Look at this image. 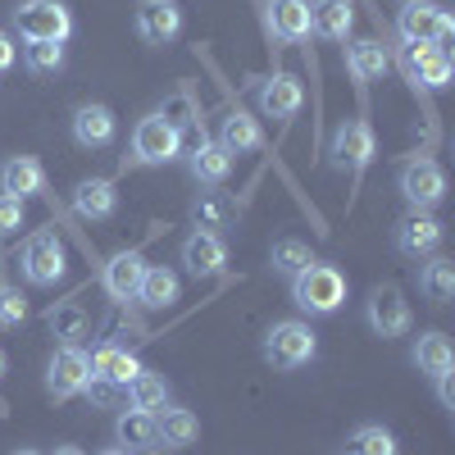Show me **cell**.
I'll return each mask as SVG.
<instances>
[{
	"label": "cell",
	"mask_w": 455,
	"mask_h": 455,
	"mask_svg": "<svg viewBox=\"0 0 455 455\" xmlns=\"http://www.w3.org/2000/svg\"><path fill=\"white\" fill-rule=\"evenodd\" d=\"M291 300L306 315H337L347 306V274L337 264H306L296 278H291Z\"/></svg>",
	"instance_id": "1"
},
{
	"label": "cell",
	"mask_w": 455,
	"mask_h": 455,
	"mask_svg": "<svg viewBox=\"0 0 455 455\" xmlns=\"http://www.w3.org/2000/svg\"><path fill=\"white\" fill-rule=\"evenodd\" d=\"M315 355H319V341H315L310 323H300V319H283V323H274L269 332H264V360H269L278 373H296V369H306Z\"/></svg>",
	"instance_id": "2"
},
{
	"label": "cell",
	"mask_w": 455,
	"mask_h": 455,
	"mask_svg": "<svg viewBox=\"0 0 455 455\" xmlns=\"http://www.w3.org/2000/svg\"><path fill=\"white\" fill-rule=\"evenodd\" d=\"M19 269H23V278H28L32 287H55V283H64L68 255H64V242H60L55 228H42V233H32V237L23 242Z\"/></svg>",
	"instance_id": "3"
},
{
	"label": "cell",
	"mask_w": 455,
	"mask_h": 455,
	"mask_svg": "<svg viewBox=\"0 0 455 455\" xmlns=\"http://www.w3.org/2000/svg\"><path fill=\"white\" fill-rule=\"evenodd\" d=\"M14 28L23 42H55L64 46L73 36V14L64 0H23L14 10Z\"/></svg>",
	"instance_id": "4"
},
{
	"label": "cell",
	"mask_w": 455,
	"mask_h": 455,
	"mask_svg": "<svg viewBox=\"0 0 455 455\" xmlns=\"http://www.w3.org/2000/svg\"><path fill=\"white\" fill-rule=\"evenodd\" d=\"M396 32L410 46H442V42H451L455 19L442 5H433V0H405L396 14Z\"/></svg>",
	"instance_id": "5"
},
{
	"label": "cell",
	"mask_w": 455,
	"mask_h": 455,
	"mask_svg": "<svg viewBox=\"0 0 455 455\" xmlns=\"http://www.w3.org/2000/svg\"><path fill=\"white\" fill-rule=\"evenodd\" d=\"M182 156V132L173 124H164L160 114H146V119L132 128V164L141 169H160V164H173Z\"/></svg>",
	"instance_id": "6"
},
{
	"label": "cell",
	"mask_w": 455,
	"mask_h": 455,
	"mask_svg": "<svg viewBox=\"0 0 455 455\" xmlns=\"http://www.w3.org/2000/svg\"><path fill=\"white\" fill-rule=\"evenodd\" d=\"M401 196L410 210H437L446 201V173L433 156H414L401 164Z\"/></svg>",
	"instance_id": "7"
},
{
	"label": "cell",
	"mask_w": 455,
	"mask_h": 455,
	"mask_svg": "<svg viewBox=\"0 0 455 455\" xmlns=\"http://www.w3.org/2000/svg\"><path fill=\"white\" fill-rule=\"evenodd\" d=\"M364 319L378 337H405L414 315H410V300L396 283H383V287H373L369 300H364Z\"/></svg>",
	"instance_id": "8"
},
{
	"label": "cell",
	"mask_w": 455,
	"mask_h": 455,
	"mask_svg": "<svg viewBox=\"0 0 455 455\" xmlns=\"http://www.w3.org/2000/svg\"><path fill=\"white\" fill-rule=\"evenodd\" d=\"M87 378H92V355L83 347H60L51 355V369H46V387L55 401H73V396H83L87 387Z\"/></svg>",
	"instance_id": "9"
},
{
	"label": "cell",
	"mask_w": 455,
	"mask_h": 455,
	"mask_svg": "<svg viewBox=\"0 0 455 455\" xmlns=\"http://www.w3.org/2000/svg\"><path fill=\"white\" fill-rule=\"evenodd\" d=\"M401 64H405V78H410L414 87H428V92H442V87L451 83V73H455L446 46H410V42H405Z\"/></svg>",
	"instance_id": "10"
},
{
	"label": "cell",
	"mask_w": 455,
	"mask_h": 455,
	"mask_svg": "<svg viewBox=\"0 0 455 455\" xmlns=\"http://www.w3.org/2000/svg\"><path fill=\"white\" fill-rule=\"evenodd\" d=\"M255 105H259L264 119L287 124V119H296V114H300V105H306V87H300V78H291V73H274V78L259 83Z\"/></svg>",
	"instance_id": "11"
},
{
	"label": "cell",
	"mask_w": 455,
	"mask_h": 455,
	"mask_svg": "<svg viewBox=\"0 0 455 455\" xmlns=\"http://www.w3.org/2000/svg\"><path fill=\"white\" fill-rule=\"evenodd\" d=\"M442 237H446V228H442V219H433L428 210H410V214L396 223V251H401L405 259L433 255V251L442 246Z\"/></svg>",
	"instance_id": "12"
},
{
	"label": "cell",
	"mask_w": 455,
	"mask_h": 455,
	"mask_svg": "<svg viewBox=\"0 0 455 455\" xmlns=\"http://www.w3.org/2000/svg\"><path fill=\"white\" fill-rule=\"evenodd\" d=\"M178 32H182L178 0H137V36L146 46H169Z\"/></svg>",
	"instance_id": "13"
},
{
	"label": "cell",
	"mask_w": 455,
	"mask_h": 455,
	"mask_svg": "<svg viewBox=\"0 0 455 455\" xmlns=\"http://www.w3.org/2000/svg\"><path fill=\"white\" fill-rule=\"evenodd\" d=\"M264 28L283 46L306 42L310 36V0H264Z\"/></svg>",
	"instance_id": "14"
},
{
	"label": "cell",
	"mask_w": 455,
	"mask_h": 455,
	"mask_svg": "<svg viewBox=\"0 0 455 455\" xmlns=\"http://www.w3.org/2000/svg\"><path fill=\"white\" fill-rule=\"evenodd\" d=\"M332 156L337 164H351L355 173H364L378 156V137L369 128V119H347L337 132H332Z\"/></svg>",
	"instance_id": "15"
},
{
	"label": "cell",
	"mask_w": 455,
	"mask_h": 455,
	"mask_svg": "<svg viewBox=\"0 0 455 455\" xmlns=\"http://www.w3.org/2000/svg\"><path fill=\"white\" fill-rule=\"evenodd\" d=\"M141 274H146V259L137 251H119L105 269H100V287L109 300H137V287H141Z\"/></svg>",
	"instance_id": "16"
},
{
	"label": "cell",
	"mask_w": 455,
	"mask_h": 455,
	"mask_svg": "<svg viewBox=\"0 0 455 455\" xmlns=\"http://www.w3.org/2000/svg\"><path fill=\"white\" fill-rule=\"evenodd\" d=\"M119 132V119H114L109 105H78L73 109V141L83 150H105Z\"/></svg>",
	"instance_id": "17"
},
{
	"label": "cell",
	"mask_w": 455,
	"mask_h": 455,
	"mask_svg": "<svg viewBox=\"0 0 455 455\" xmlns=\"http://www.w3.org/2000/svg\"><path fill=\"white\" fill-rule=\"evenodd\" d=\"M0 192L19 196V201L46 196V169L36 164L32 156H10L5 164H0Z\"/></svg>",
	"instance_id": "18"
},
{
	"label": "cell",
	"mask_w": 455,
	"mask_h": 455,
	"mask_svg": "<svg viewBox=\"0 0 455 455\" xmlns=\"http://www.w3.org/2000/svg\"><path fill=\"white\" fill-rule=\"evenodd\" d=\"M182 264H187V274L192 278H214L223 264H228V246H223V237L219 233H196L182 242Z\"/></svg>",
	"instance_id": "19"
},
{
	"label": "cell",
	"mask_w": 455,
	"mask_h": 455,
	"mask_svg": "<svg viewBox=\"0 0 455 455\" xmlns=\"http://www.w3.org/2000/svg\"><path fill=\"white\" fill-rule=\"evenodd\" d=\"M355 28V5L351 0H310V32L328 42H347Z\"/></svg>",
	"instance_id": "20"
},
{
	"label": "cell",
	"mask_w": 455,
	"mask_h": 455,
	"mask_svg": "<svg viewBox=\"0 0 455 455\" xmlns=\"http://www.w3.org/2000/svg\"><path fill=\"white\" fill-rule=\"evenodd\" d=\"M196 437H201V419L192 410H182V405L156 410V442H164L169 451H182V446H192Z\"/></svg>",
	"instance_id": "21"
},
{
	"label": "cell",
	"mask_w": 455,
	"mask_h": 455,
	"mask_svg": "<svg viewBox=\"0 0 455 455\" xmlns=\"http://www.w3.org/2000/svg\"><path fill=\"white\" fill-rule=\"evenodd\" d=\"M187 169H192V178L201 182V187H223L228 182V173H233V156L219 146V141H201L192 156H187Z\"/></svg>",
	"instance_id": "22"
},
{
	"label": "cell",
	"mask_w": 455,
	"mask_h": 455,
	"mask_svg": "<svg viewBox=\"0 0 455 455\" xmlns=\"http://www.w3.org/2000/svg\"><path fill=\"white\" fill-rule=\"evenodd\" d=\"M137 369H141V360L128 347H114V341H105V347L92 355V373L105 378L109 387H128L132 378H137Z\"/></svg>",
	"instance_id": "23"
},
{
	"label": "cell",
	"mask_w": 455,
	"mask_h": 455,
	"mask_svg": "<svg viewBox=\"0 0 455 455\" xmlns=\"http://www.w3.org/2000/svg\"><path fill=\"white\" fill-rule=\"evenodd\" d=\"M182 296V283L173 269H164V264H146V274H141V287H137V300L146 310H169L173 300Z\"/></svg>",
	"instance_id": "24"
},
{
	"label": "cell",
	"mask_w": 455,
	"mask_h": 455,
	"mask_svg": "<svg viewBox=\"0 0 455 455\" xmlns=\"http://www.w3.org/2000/svg\"><path fill=\"white\" fill-rule=\"evenodd\" d=\"M73 210H78V219H114L119 192H114L109 178H87V182H78V192H73Z\"/></svg>",
	"instance_id": "25"
},
{
	"label": "cell",
	"mask_w": 455,
	"mask_h": 455,
	"mask_svg": "<svg viewBox=\"0 0 455 455\" xmlns=\"http://www.w3.org/2000/svg\"><path fill=\"white\" fill-rule=\"evenodd\" d=\"M219 146L237 160V156H251V150L264 146V132H259V124L251 119L246 109H233V114L223 119V128H219Z\"/></svg>",
	"instance_id": "26"
},
{
	"label": "cell",
	"mask_w": 455,
	"mask_h": 455,
	"mask_svg": "<svg viewBox=\"0 0 455 455\" xmlns=\"http://www.w3.org/2000/svg\"><path fill=\"white\" fill-rule=\"evenodd\" d=\"M347 73L355 83H378L387 73V51L383 42H373V36H360V42L347 46Z\"/></svg>",
	"instance_id": "27"
},
{
	"label": "cell",
	"mask_w": 455,
	"mask_h": 455,
	"mask_svg": "<svg viewBox=\"0 0 455 455\" xmlns=\"http://www.w3.org/2000/svg\"><path fill=\"white\" fill-rule=\"evenodd\" d=\"M414 364H419L424 378H442L455 369V347L446 341V332H424L414 341Z\"/></svg>",
	"instance_id": "28"
},
{
	"label": "cell",
	"mask_w": 455,
	"mask_h": 455,
	"mask_svg": "<svg viewBox=\"0 0 455 455\" xmlns=\"http://www.w3.org/2000/svg\"><path fill=\"white\" fill-rule=\"evenodd\" d=\"M114 437L124 451H156V414L146 410H124L114 419Z\"/></svg>",
	"instance_id": "29"
},
{
	"label": "cell",
	"mask_w": 455,
	"mask_h": 455,
	"mask_svg": "<svg viewBox=\"0 0 455 455\" xmlns=\"http://www.w3.org/2000/svg\"><path fill=\"white\" fill-rule=\"evenodd\" d=\"M124 392H128V405L146 410V414H156V410L169 405V383H164V373H156V369H137V378Z\"/></svg>",
	"instance_id": "30"
},
{
	"label": "cell",
	"mask_w": 455,
	"mask_h": 455,
	"mask_svg": "<svg viewBox=\"0 0 455 455\" xmlns=\"http://www.w3.org/2000/svg\"><path fill=\"white\" fill-rule=\"evenodd\" d=\"M46 323H51V332L64 341V347H78V337H87V328H92V319H87V310L78 306V300H60V306H51Z\"/></svg>",
	"instance_id": "31"
},
{
	"label": "cell",
	"mask_w": 455,
	"mask_h": 455,
	"mask_svg": "<svg viewBox=\"0 0 455 455\" xmlns=\"http://www.w3.org/2000/svg\"><path fill=\"white\" fill-rule=\"evenodd\" d=\"M419 291L433 300V306H446V300L455 296V264L446 255H433L419 269Z\"/></svg>",
	"instance_id": "32"
},
{
	"label": "cell",
	"mask_w": 455,
	"mask_h": 455,
	"mask_svg": "<svg viewBox=\"0 0 455 455\" xmlns=\"http://www.w3.org/2000/svg\"><path fill=\"white\" fill-rule=\"evenodd\" d=\"M269 264H274V274L296 278L300 269H306V264H315V255H310V246L300 242V237H278L274 251H269Z\"/></svg>",
	"instance_id": "33"
},
{
	"label": "cell",
	"mask_w": 455,
	"mask_h": 455,
	"mask_svg": "<svg viewBox=\"0 0 455 455\" xmlns=\"http://www.w3.org/2000/svg\"><path fill=\"white\" fill-rule=\"evenodd\" d=\"M228 219H233V205H228L219 192H201L192 201V223L201 228V233H219V228H228Z\"/></svg>",
	"instance_id": "34"
},
{
	"label": "cell",
	"mask_w": 455,
	"mask_h": 455,
	"mask_svg": "<svg viewBox=\"0 0 455 455\" xmlns=\"http://www.w3.org/2000/svg\"><path fill=\"white\" fill-rule=\"evenodd\" d=\"M156 114H160L164 124H173L178 132H182V128H196V124H201V105L192 100V92H173V96H164V105H160Z\"/></svg>",
	"instance_id": "35"
},
{
	"label": "cell",
	"mask_w": 455,
	"mask_h": 455,
	"mask_svg": "<svg viewBox=\"0 0 455 455\" xmlns=\"http://www.w3.org/2000/svg\"><path fill=\"white\" fill-rule=\"evenodd\" d=\"M351 455H396V437L383 424H360L351 433Z\"/></svg>",
	"instance_id": "36"
},
{
	"label": "cell",
	"mask_w": 455,
	"mask_h": 455,
	"mask_svg": "<svg viewBox=\"0 0 455 455\" xmlns=\"http://www.w3.org/2000/svg\"><path fill=\"white\" fill-rule=\"evenodd\" d=\"M23 64H28V73H60L64 68V46H55V42H28L23 46Z\"/></svg>",
	"instance_id": "37"
},
{
	"label": "cell",
	"mask_w": 455,
	"mask_h": 455,
	"mask_svg": "<svg viewBox=\"0 0 455 455\" xmlns=\"http://www.w3.org/2000/svg\"><path fill=\"white\" fill-rule=\"evenodd\" d=\"M28 319V300L14 283H0V328H19Z\"/></svg>",
	"instance_id": "38"
},
{
	"label": "cell",
	"mask_w": 455,
	"mask_h": 455,
	"mask_svg": "<svg viewBox=\"0 0 455 455\" xmlns=\"http://www.w3.org/2000/svg\"><path fill=\"white\" fill-rule=\"evenodd\" d=\"M23 228V201L19 196H5L0 192V237H10Z\"/></svg>",
	"instance_id": "39"
},
{
	"label": "cell",
	"mask_w": 455,
	"mask_h": 455,
	"mask_svg": "<svg viewBox=\"0 0 455 455\" xmlns=\"http://www.w3.org/2000/svg\"><path fill=\"white\" fill-rule=\"evenodd\" d=\"M114 392H119V387H109L105 378H96V373L87 378V387H83V396H87L92 405H100V410H105V405H114Z\"/></svg>",
	"instance_id": "40"
},
{
	"label": "cell",
	"mask_w": 455,
	"mask_h": 455,
	"mask_svg": "<svg viewBox=\"0 0 455 455\" xmlns=\"http://www.w3.org/2000/svg\"><path fill=\"white\" fill-rule=\"evenodd\" d=\"M14 60H19V46H14V36L0 28V78H5V73L14 68Z\"/></svg>",
	"instance_id": "41"
},
{
	"label": "cell",
	"mask_w": 455,
	"mask_h": 455,
	"mask_svg": "<svg viewBox=\"0 0 455 455\" xmlns=\"http://www.w3.org/2000/svg\"><path fill=\"white\" fill-rule=\"evenodd\" d=\"M433 383H437V401H442L446 410H455V369L442 373V378H433Z\"/></svg>",
	"instance_id": "42"
},
{
	"label": "cell",
	"mask_w": 455,
	"mask_h": 455,
	"mask_svg": "<svg viewBox=\"0 0 455 455\" xmlns=\"http://www.w3.org/2000/svg\"><path fill=\"white\" fill-rule=\"evenodd\" d=\"M55 455H87L83 446H55Z\"/></svg>",
	"instance_id": "43"
},
{
	"label": "cell",
	"mask_w": 455,
	"mask_h": 455,
	"mask_svg": "<svg viewBox=\"0 0 455 455\" xmlns=\"http://www.w3.org/2000/svg\"><path fill=\"white\" fill-rule=\"evenodd\" d=\"M100 455H132V451H124V446H109V451H100Z\"/></svg>",
	"instance_id": "44"
},
{
	"label": "cell",
	"mask_w": 455,
	"mask_h": 455,
	"mask_svg": "<svg viewBox=\"0 0 455 455\" xmlns=\"http://www.w3.org/2000/svg\"><path fill=\"white\" fill-rule=\"evenodd\" d=\"M5 369H10V360H5V351H0V378H5Z\"/></svg>",
	"instance_id": "45"
},
{
	"label": "cell",
	"mask_w": 455,
	"mask_h": 455,
	"mask_svg": "<svg viewBox=\"0 0 455 455\" xmlns=\"http://www.w3.org/2000/svg\"><path fill=\"white\" fill-rule=\"evenodd\" d=\"M14 455H42V451H28V446H23V451H14Z\"/></svg>",
	"instance_id": "46"
}]
</instances>
